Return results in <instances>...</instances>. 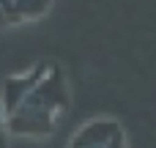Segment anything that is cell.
Wrapping results in <instances>:
<instances>
[{
	"label": "cell",
	"mask_w": 156,
	"mask_h": 148,
	"mask_svg": "<svg viewBox=\"0 0 156 148\" xmlns=\"http://www.w3.org/2000/svg\"><path fill=\"white\" fill-rule=\"evenodd\" d=\"M3 22H8V16H5V14L0 11V25H3Z\"/></svg>",
	"instance_id": "cell-7"
},
{
	"label": "cell",
	"mask_w": 156,
	"mask_h": 148,
	"mask_svg": "<svg viewBox=\"0 0 156 148\" xmlns=\"http://www.w3.org/2000/svg\"><path fill=\"white\" fill-rule=\"evenodd\" d=\"M52 0H14V16L19 19H33V16H41L47 8H49Z\"/></svg>",
	"instance_id": "cell-4"
},
{
	"label": "cell",
	"mask_w": 156,
	"mask_h": 148,
	"mask_svg": "<svg viewBox=\"0 0 156 148\" xmlns=\"http://www.w3.org/2000/svg\"><path fill=\"white\" fill-rule=\"evenodd\" d=\"M47 71H49V63H38V66L27 69L25 74H14V77H8V80L3 82V99H0V107H3V115H5V118L25 102V96L41 82V77H44Z\"/></svg>",
	"instance_id": "cell-2"
},
{
	"label": "cell",
	"mask_w": 156,
	"mask_h": 148,
	"mask_svg": "<svg viewBox=\"0 0 156 148\" xmlns=\"http://www.w3.org/2000/svg\"><path fill=\"white\" fill-rule=\"evenodd\" d=\"M69 148H123V132L115 121H90L71 137Z\"/></svg>",
	"instance_id": "cell-3"
},
{
	"label": "cell",
	"mask_w": 156,
	"mask_h": 148,
	"mask_svg": "<svg viewBox=\"0 0 156 148\" xmlns=\"http://www.w3.org/2000/svg\"><path fill=\"white\" fill-rule=\"evenodd\" d=\"M66 104H69L66 77L55 63H49V71L25 96V102L5 118V126L25 137H47L55 132V124L63 115Z\"/></svg>",
	"instance_id": "cell-1"
},
{
	"label": "cell",
	"mask_w": 156,
	"mask_h": 148,
	"mask_svg": "<svg viewBox=\"0 0 156 148\" xmlns=\"http://www.w3.org/2000/svg\"><path fill=\"white\" fill-rule=\"evenodd\" d=\"M5 115H3V110H0V148H5L8 146V140H5Z\"/></svg>",
	"instance_id": "cell-6"
},
{
	"label": "cell",
	"mask_w": 156,
	"mask_h": 148,
	"mask_svg": "<svg viewBox=\"0 0 156 148\" xmlns=\"http://www.w3.org/2000/svg\"><path fill=\"white\" fill-rule=\"evenodd\" d=\"M0 11H3L8 19H14V0H0Z\"/></svg>",
	"instance_id": "cell-5"
}]
</instances>
